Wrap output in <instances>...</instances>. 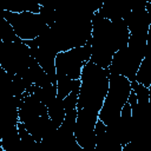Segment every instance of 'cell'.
I'll return each instance as SVG.
<instances>
[{"label": "cell", "mask_w": 151, "mask_h": 151, "mask_svg": "<svg viewBox=\"0 0 151 151\" xmlns=\"http://www.w3.org/2000/svg\"><path fill=\"white\" fill-rule=\"evenodd\" d=\"M130 31L124 20L110 21L98 12L92 19L91 61L103 68H109L116 52L127 46Z\"/></svg>", "instance_id": "cell-1"}, {"label": "cell", "mask_w": 151, "mask_h": 151, "mask_svg": "<svg viewBox=\"0 0 151 151\" xmlns=\"http://www.w3.org/2000/svg\"><path fill=\"white\" fill-rule=\"evenodd\" d=\"M110 71L103 68L91 60L81 72V86L78 99V110L87 109L100 112L110 87Z\"/></svg>", "instance_id": "cell-2"}, {"label": "cell", "mask_w": 151, "mask_h": 151, "mask_svg": "<svg viewBox=\"0 0 151 151\" xmlns=\"http://www.w3.org/2000/svg\"><path fill=\"white\" fill-rule=\"evenodd\" d=\"M110 87L104 105L99 112V119L107 126L112 125L122 114V110L129 101L132 91L131 81L119 74L110 73Z\"/></svg>", "instance_id": "cell-3"}, {"label": "cell", "mask_w": 151, "mask_h": 151, "mask_svg": "<svg viewBox=\"0 0 151 151\" xmlns=\"http://www.w3.org/2000/svg\"><path fill=\"white\" fill-rule=\"evenodd\" d=\"M91 39L83 47L60 52L55 57V70L58 80H78L81 78L84 66L91 60Z\"/></svg>", "instance_id": "cell-4"}, {"label": "cell", "mask_w": 151, "mask_h": 151, "mask_svg": "<svg viewBox=\"0 0 151 151\" xmlns=\"http://www.w3.org/2000/svg\"><path fill=\"white\" fill-rule=\"evenodd\" d=\"M32 58L31 50L24 41L0 44V66L8 74L22 77L29 70Z\"/></svg>", "instance_id": "cell-5"}, {"label": "cell", "mask_w": 151, "mask_h": 151, "mask_svg": "<svg viewBox=\"0 0 151 151\" xmlns=\"http://www.w3.org/2000/svg\"><path fill=\"white\" fill-rule=\"evenodd\" d=\"M2 15L12 25L17 35L22 41L33 40L38 38L47 27L40 14H34L31 12L13 13L7 9H4Z\"/></svg>", "instance_id": "cell-6"}, {"label": "cell", "mask_w": 151, "mask_h": 151, "mask_svg": "<svg viewBox=\"0 0 151 151\" xmlns=\"http://www.w3.org/2000/svg\"><path fill=\"white\" fill-rule=\"evenodd\" d=\"M144 57L145 52L126 46L114 53L109 71L110 73L123 76L132 83L136 80L137 72Z\"/></svg>", "instance_id": "cell-7"}, {"label": "cell", "mask_w": 151, "mask_h": 151, "mask_svg": "<svg viewBox=\"0 0 151 151\" xmlns=\"http://www.w3.org/2000/svg\"><path fill=\"white\" fill-rule=\"evenodd\" d=\"M99 120V113L81 109L78 110V117L74 129V136L78 144L86 150L96 149V124Z\"/></svg>", "instance_id": "cell-8"}, {"label": "cell", "mask_w": 151, "mask_h": 151, "mask_svg": "<svg viewBox=\"0 0 151 151\" xmlns=\"http://www.w3.org/2000/svg\"><path fill=\"white\" fill-rule=\"evenodd\" d=\"M107 131L123 146L131 142L132 136H133V125H132L131 105L129 101L123 107L120 117L112 125L107 126Z\"/></svg>", "instance_id": "cell-9"}, {"label": "cell", "mask_w": 151, "mask_h": 151, "mask_svg": "<svg viewBox=\"0 0 151 151\" xmlns=\"http://www.w3.org/2000/svg\"><path fill=\"white\" fill-rule=\"evenodd\" d=\"M145 4L146 1H139V4L125 17L124 21L127 25L130 34L147 35L151 18L145 9Z\"/></svg>", "instance_id": "cell-10"}, {"label": "cell", "mask_w": 151, "mask_h": 151, "mask_svg": "<svg viewBox=\"0 0 151 151\" xmlns=\"http://www.w3.org/2000/svg\"><path fill=\"white\" fill-rule=\"evenodd\" d=\"M139 4V1H125V0H113L103 2L101 8L98 13L110 21H118L124 20L125 17Z\"/></svg>", "instance_id": "cell-11"}, {"label": "cell", "mask_w": 151, "mask_h": 151, "mask_svg": "<svg viewBox=\"0 0 151 151\" xmlns=\"http://www.w3.org/2000/svg\"><path fill=\"white\" fill-rule=\"evenodd\" d=\"M46 114H48V107L44 105L34 94H28L20 101L19 105L20 123H26Z\"/></svg>", "instance_id": "cell-12"}, {"label": "cell", "mask_w": 151, "mask_h": 151, "mask_svg": "<svg viewBox=\"0 0 151 151\" xmlns=\"http://www.w3.org/2000/svg\"><path fill=\"white\" fill-rule=\"evenodd\" d=\"M32 57L39 63V65L42 67V70L47 73L53 85H57V70H55V57L57 52L51 48H44V47H37V48H29Z\"/></svg>", "instance_id": "cell-13"}, {"label": "cell", "mask_w": 151, "mask_h": 151, "mask_svg": "<svg viewBox=\"0 0 151 151\" xmlns=\"http://www.w3.org/2000/svg\"><path fill=\"white\" fill-rule=\"evenodd\" d=\"M96 149L94 151H122L123 145L116 140L111 133L107 131V125H105L100 119L96 124Z\"/></svg>", "instance_id": "cell-14"}, {"label": "cell", "mask_w": 151, "mask_h": 151, "mask_svg": "<svg viewBox=\"0 0 151 151\" xmlns=\"http://www.w3.org/2000/svg\"><path fill=\"white\" fill-rule=\"evenodd\" d=\"M21 138L19 134L18 125L5 127V131L1 136L0 147L2 151H20Z\"/></svg>", "instance_id": "cell-15"}, {"label": "cell", "mask_w": 151, "mask_h": 151, "mask_svg": "<svg viewBox=\"0 0 151 151\" xmlns=\"http://www.w3.org/2000/svg\"><path fill=\"white\" fill-rule=\"evenodd\" d=\"M27 93L29 94H34L44 105H46L47 107L57 99L58 97V88L57 85H50L47 87H39L37 85H32L26 90Z\"/></svg>", "instance_id": "cell-16"}, {"label": "cell", "mask_w": 151, "mask_h": 151, "mask_svg": "<svg viewBox=\"0 0 151 151\" xmlns=\"http://www.w3.org/2000/svg\"><path fill=\"white\" fill-rule=\"evenodd\" d=\"M136 81L144 85L149 88L151 85V46L147 45L145 57L139 66V70L136 76Z\"/></svg>", "instance_id": "cell-17"}, {"label": "cell", "mask_w": 151, "mask_h": 151, "mask_svg": "<svg viewBox=\"0 0 151 151\" xmlns=\"http://www.w3.org/2000/svg\"><path fill=\"white\" fill-rule=\"evenodd\" d=\"M29 76H31L33 84L39 87H47L52 85L50 77L47 76V73L42 70V67L39 65V63L34 58H32L31 64H29Z\"/></svg>", "instance_id": "cell-18"}, {"label": "cell", "mask_w": 151, "mask_h": 151, "mask_svg": "<svg viewBox=\"0 0 151 151\" xmlns=\"http://www.w3.org/2000/svg\"><path fill=\"white\" fill-rule=\"evenodd\" d=\"M65 114H66V110L64 107L63 99H60V98L57 97V99L48 106V116L53 120V123L58 127H60L61 124L64 123Z\"/></svg>", "instance_id": "cell-19"}, {"label": "cell", "mask_w": 151, "mask_h": 151, "mask_svg": "<svg viewBox=\"0 0 151 151\" xmlns=\"http://www.w3.org/2000/svg\"><path fill=\"white\" fill-rule=\"evenodd\" d=\"M0 39L2 42H21L22 41L21 39H19L14 28L5 18H2V20H1Z\"/></svg>", "instance_id": "cell-20"}, {"label": "cell", "mask_w": 151, "mask_h": 151, "mask_svg": "<svg viewBox=\"0 0 151 151\" xmlns=\"http://www.w3.org/2000/svg\"><path fill=\"white\" fill-rule=\"evenodd\" d=\"M131 87H132L133 92L137 96V101H138L139 105H147L150 103V94H149V88L147 87L137 83L136 80L131 83Z\"/></svg>", "instance_id": "cell-21"}, {"label": "cell", "mask_w": 151, "mask_h": 151, "mask_svg": "<svg viewBox=\"0 0 151 151\" xmlns=\"http://www.w3.org/2000/svg\"><path fill=\"white\" fill-rule=\"evenodd\" d=\"M77 117H78V110H68V111H66L65 119H64V123L61 124L60 129L63 131H65L66 133L74 134Z\"/></svg>", "instance_id": "cell-22"}, {"label": "cell", "mask_w": 151, "mask_h": 151, "mask_svg": "<svg viewBox=\"0 0 151 151\" xmlns=\"http://www.w3.org/2000/svg\"><path fill=\"white\" fill-rule=\"evenodd\" d=\"M41 18L44 19L45 24L51 27L55 24V9L52 8V7H48V6H45V5H41L40 7V13Z\"/></svg>", "instance_id": "cell-23"}, {"label": "cell", "mask_w": 151, "mask_h": 151, "mask_svg": "<svg viewBox=\"0 0 151 151\" xmlns=\"http://www.w3.org/2000/svg\"><path fill=\"white\" fill-rule=\"evenodd\" d=\"M37 151H59L57 147L47 144V143H44V142H39L38 143V146H37Z\"/></svg>", "instance_id": "cell-24"}, {"label": "cell", "mask_w": 151, "mask_h": 151, "mask_svg": "<svg viewBox=\"0 0 151 151\" xmlns=\"http://www.w3.org/2000/svg\"><path fill=\"white\" fill-rule=\"evenodd\" d=\"M122 151H136V149L133 147V145L131 143H129V144H126V145L123 146V150Z\"/></svg>", "instance_id": "cell-25"}, {"label": "cell", "mask_w": 151, "mask_h": 151, "mask_svg": "<svg viewBox=\"0 0 151 151\" xmlns=\"http://www.w3.org/2000/svg\"><path fill=\"white\" fill-rule=\"evenodd\" d=\"M145 9H146V12L149 13V15H150V18H151V2L146 1V4H145Z\"/></svg>", "instance_id": "cell-26"}, {"label": "cell", "mask_w": 151, "mask_h": 151, "mask_svg": "<svg viewBox=\"0 0 151 151\" xmlns=\"http://www.w3.org/2000/svg\"><path fill=\"white\" fill-rule=\"evenodd\" d=\"M147 45L151 46V25L149 27V32H147Z\"/></svg>", "instance_id": "cell-27"}, {"label": "cell", "mask_w": 151, "mask_h": 151, "mask_svg": "<svg viewBox=\"0 0 151 151\" xmlns=\"http://www.w3.org/2000/svg\"><path fill=\"white\" fill-rule=\"evenodd\" d=\"M149 94H150V103H151V85L149 86Z\"/></svg>", "instance_id": "cell-28"}]
</instances>
